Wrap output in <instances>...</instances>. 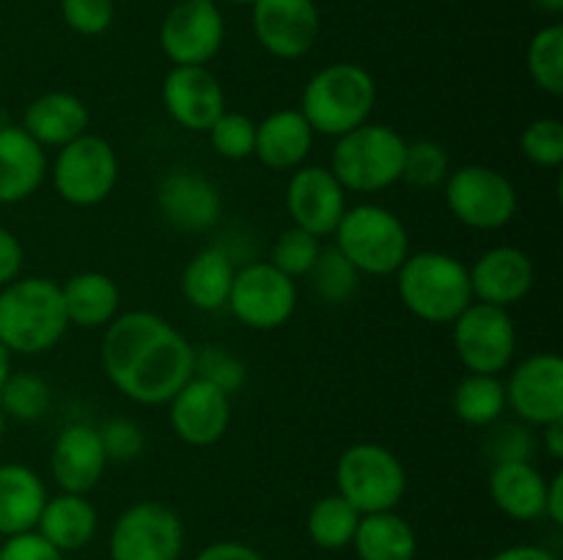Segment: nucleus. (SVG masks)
Wrapping results in <instances>:
<instances>
[{
  "label": "nucleus",
  "mask_w": 563,
  "mask_h": 560,
  "mask_svg": "<svg viewBox=\"0 0 563 560\" xmlns=\"http://www.w3.org/2000/svg\"><path fill=\"white\" fill-rule=\"evenodd\" d=\"M192 377L207 379L223 393L234 395L245 384L247 371L245 362L231 355L229 349H223V346H203V349H196V373Z\"/></svg>",
  "instance_id": "ea45409f"
},
{
  "label": "nucleus",
  "mask_w": 563,
  "mask_h": 560,
  "mask_svg": "<svg viewBox=\"0 0 563 560\" xmlns=\"http://www.w3.org/2000/svg\"><path fill=\"white\" fill-rule=\"evenodd\" d=\"M319 253H322V239L302 228H286L284 234L275 239L273 256H269V264L275 269H280L284 275H289L291 280L308 278L317 264Z\"/></svg>",
  "instance_id": "e433bc0d"
},
{
  "label": "nucleus",
  "mask_w": 563,
  "mask_h": 560,
  "mask_svg": "<svg viewBox=\"0 0 563 560\" xmlns=\"http://www.w3.org/2000/svg\"><path fill=\"white\" fill-rule=\"evenodd\" d=\"M493 432L487 437V456L493 464L500 461H533L537 439H533L528 423H493Z\"/></svg>",
  "instance_id": "79ce46f5"
},
{
  "label": "nucleus",
  "mask_w": 563,
  "mask_h": 560,
  "mask_svg": "<svg viewBox=\"0 0 563 560\" xmlns=\"http://www.w3.org/2000/svg\"><path fill=\"white\" fill-rule=\"evenodd\" d=\"M88 121L91 115L77 93L49 91L27 104L20 126L42 148H64L66 143L88 132Z\"/></svg>",
  "instance_id": "393cba45"
},
{
  "label": "nucleus",
  "mask_w": 563,
  "mask_h": 560,
  "mask_svg": "<svg viewBox=\"0 0 563 560\" xmlns=\"http://www.w3.org/2000/svg\"><path fill=\"white\" fill-rule=\"evenodd\" d=\"M157 209L163 220L187 234H203L223 212V198L214 181L196 170H170L157 187Z\"/></svg>",
  "instance_id": "6ab92c4d"
},
{
  "label": "nucleus",
  "mask_w": 563,
  "mask_h": 560,
  "mask_svg": "<svg viewBox=\"0 0 563 560\" xmlns=\"http://www.w3.org/2000/svg\"><path fill=\"white\" fill-rule=\"evenodd\" d=\"M234 275L236 267L231 253L220 245H209L187 261L181 272V294L198 311H220L229 302Z\"/></svg>",
  "instance_id": "c85d7f7f"
},
{
  "label": "nucleus",
  "mask_w": 563,
  "mask_h": 560,
  "mask_svg": "<svg viewBox=\"0 0 563 560\" xmlns=\"http://www.w3.org/2000/svg\"><path fill=\"white\" fill-rule=\"evenodd\" d=\"M528 75L539 91L550 97L563 93V25L559 22L533 33L528 44Z\"/></svg>",
  "instance_id": "72a5a7b5"
},
{
  "label": "nucleus",
  "mask_w": 563,
  "mask_h": 560,
  "mask_svg": "<svg viewBox=\"0 0 563 560\" xmlns=\"http://www.w3.org/2000/svg\"><path fill=\"white\" fill-rule=\"evenodd\" d=\"M209 141L212 148L223 159L240 163V159L253 157V146H256V121L236 110H223L218 121L209 126Z\"/></svg>",
  "instance_id": "4c0bfd02"
},
{
  "label": "nucleus",
  "mask_w": 563,
  "mask_h": 560,
  "mask_svg": "<svg viewBox=\"0 0 563 560\" xmlns=\"http://www.w3.org/2000/svg\"><path fill=\"white\" fill-rule=\"evenodd\" d=\"M236 322L251 329H278L297 311V280L275 269L269 261H253L236 269L225 302Z\"/></svg>",
  "instance_id": "f8f14e48"
},
{
  "label": "nucleus",
  "mask_w": 563,
  "mask_h": 560,
  "mask_svg": "<svg viewBox=\"0 0 563 560\" xmlns=\"http://www.w3.org/2000/svg\"><path fill=\"white\" fill-rule=\"evenodd\" d=\"M168 421L176 437L192 448L220 443L231 426V395L207 379L192 377L168 401Z\"/></svg>",
  "instance_id": "f3484780"
},
{
  "label": "nucleus",
  "mask_w": 563,
  "mask_h": 560,
  "mask_svg": "<svg viewBox=\"0 0 563 560\" xmlns=\"http://www.w3.org/2000/svg\"><path fill=\"white\" fill-rule=\"evenodd\" d=\"M192 560H264L262 552L245 541H214L203 547Z\"/></svg>",
  "instance_id": "49530a36"
},
{
  "label": "nucleus",
  "mask_w": 563,
  "mask_h": 560,
  "mask_svg": "<svg viewBox=\"0 0 563 560\" xmlns=\"http://www.w3.org/2000/svg\"><path fill=\"white\" fill-rule=\"evenodd\" d=\"M47 486L27 464H0V538L36 530L47 503Z\"/></svg>",
  "instance_id": "a878e982"
},
{
  "label": "nucleus",
  "mask_w": 563,
  "mask_h": 560,
  "mask_svg": "<svg viewBox=\"0 0 563 560\" xmlns=\"http://www.w3.org/2000/svg\"><path fill=\"white\" fill-rule=\"evenodd\" d=\"M97 432L104 456H108V464L110 461L130 464V461H135L146 450V432L132 417H110Z\"/></svg>",
  "instance_id": "a19ab883"
},
{
  "label": "nucleus",
  "mask_w": 563,
  "mask_h": 560,
  "mask_svg": "<svg viewBox=\"0 0 563 560\" xmlns=\"http://www.w3.org/2000/svg\"><path fill=\"white\" fill-rule=\"evenodd\" d=\"M361 516V511L350 500L341 497L339 492L328 494V497L317 500L311 505V511H308V538L319 549H330V552L352 547V538H355Z\"/></svg>",
  "instance_id": "2f4dec72"
},
{
  "label": "nucleus",
  "mask_w": 563,
  "mask_h": 560,
  "mask_svg": "<svg viewBox=\"0 0 563 560\" xmlns=\"http://www.w3.org/2000/svg\"><path fill=\"white\" fill-rule=\"evenodd\" d=\"M533 3H537L539 9L550 11V14H561L563 11V0H533Z\"/></svg>",
  "instance_id": "603ef678"
},
{
  "label": "nucleus",
  "mask_w": 563,
  "mask_h": 560,
  "mask_svg": "<svg viewBox=\"0 0 563 560\" xmlns=\"http://www.w3.org/2000/svg\"><path fill=\"white\" fill-rule=\"evenodd\" d=\"M225 20L214 3L181 0L159 25V47L174 66H207L220 53Z\"/></svg>",
  "instance_id": "4468645a"
},
{
  "label": "nucleus",
  "mask_w": 563,
  "mask_h": 560,
  "mask_svg": "<svg viewBox=\"0 0 563 560\" xmlns=\"http://www.w3.org/2000/svg\"><path fill=\"white\" fill-rule=\"evenodd\" d=\"M335 492L361 514L396 511L407 494V470L385 445L355 443L335 461Z\"/></svg>",
  "instance_id": "0eeeda50"
},
{
  "label": "nucleus",
  "mask_w": 563,
  "mask_h": 560,
  "mask_svg": "<svg viewBox=\"0 0 563 560\" xmlns=\"http://www.w3.org/2000/svg\"><path fill=\"white\" fill-rule=\"evenodd\" d=\"M407 141L388 124L366 121L357 130L335 137L330 170L346 192H383L401 181Z\"/></svg>",
  "instance_id": "423d86ee"
},
{
  "label": "nucleus",
  "mask_w": 563,
  "mask_h": 560,
  "mask_svg": "<svg viewBox=\"0 0 563 560\" xmlns=\"http://www.w3.org/2000/svg\"><path fill=\"white\" fill-rule=\"evenodd\" d=\"M286 212L295 228L324 239V236H333L335 225L344 217L346 190L330 168L300 165L291 170L289 184H286Z\"/></svg>",
  "instance_id": "2eb2a0df"
},
{
  "label": "nucleus",
  "mask_w": 563,
  "mask_h": 560,
  "mask_svg": "<svg viewBox=\"0 0 563 560\" xmlns=\"http://www.w3.org/2000/svg\"><path fill=\"white\" fill-rule=\"evenodd\" d=\"M308 278H311L313 291L330 305L350 302L361 283V272L341 256L339 247H322Z\"/></svg>",
  "instance_id": "f704fd0d"
},
{
  "label": "nucleus",
  "mask_w": 563,
  "mask_h": 560,
  "mask_svg": "<svg viewBox=\"0 0 563 560\" xmlns=\"http://www.w3.org/2000/svg\"><path fill=\"white\" fill-rule=\"evenodd\" d=\"M357 560H416L418 536L396 511L363 514L352 538Z\"/></svg>",
  "instance_id": "c756f323"
},
{
  "label": "nucleus",
  "mask_w": 563,
  "mask_h": 560,
  "mask_svg": "<svg viewBox=\"0 0 563 560\" xmlns=\"http://www.w3.org/2000/svg\"><path fill=\"white\" fill-rule=\"evenodd\" d=\"M313 130L297 108L269 113L256 124L253 157L269 170H297L313 148Z\"/></svg>",
  "instance_id": "5701e85b"
},
{
  "label": "nucleus",
  "mask_w": 563,
  "mask_h": 560,
  "mask_svg": "<svg viewBox=\"0 0 563 560\" xmlns=\"http://www.w3.org/2000/svg\"><path fill=\"white\" fill-rule=\"evenodd\" d=\"M451 173V157L438 141H412L407 143L405 170L401 181H407L416 190H432V187L445 184Z\"/></svg>",
  "instance_id": "c9c22d12"
},
{
  "label": "nucleus",
  "mask_w": 563,
  "mask_h": 560,
  "mask_svg": "<svg viewBox=\"0 0 563 560\" xmlns=\"http://www.w3.org/2000/svg\"><path fill=\"white\" fill-rule=\"evenodd\" d=\"M542 448L548 450V456L553 461L563 459V421L542 426Z\"/></svg>",
  "instance_id": "8fccbe9b"
},
{
  "label": "nucleus",
  "mask_w": 563,
  "mask_h": 560,
  "mask_svg": "<svg viewBox=\"0 0 563 560\" xmlns=\"http://www.w3.org/2000/svg\"><path fill=\"white\" fill-rule=\"evenodd\" d=\"M396 291L401 305L429 324H451L473 302L467 267L443 250L410 253L396 269Z\"/></svg>",
  "instance_id": "20e7f679"
},
{
  "label": "nucleus",
  "mask_w": 563,
  "mask_h": 560,
  "mask_svg": "<svg viewBox=\"0 0 563 560\" xmlns=\"http://www.w3.org/2000/svg\"><path fill=\"white\" fill-rule=\"evenodd\" d=\"M333 239L341 256L361 275L388 278L410 256V231L394 209L383 203H357L346 206L335 225Z\"/></svg>",
  "instance_id": "39448f33"
},
{
  "label": "nucleus",
  "mask_w": 563,
  "mask_h": 560,
  "mask_svg": "<svg viewBox=\"0 0 563 560\" xmlns=\"http://www.w3.org/2000/svg\"><path fill=\"white\" fill-rule=\"evenodd\" d=\"M322 31V16L313 0H256L253 33L269 55L297 60L308 55Z\"/></svg>",
  "instance_id": "dca6fc26"
},
{
  "label": "nucleus",
  "mask_w": 563,
  "mask_h": 560,
  "mask_svg": "<svg viewBox=\"0 0 563 560\" xmlns=\"http://www.w3.org/2000/svg\"><path fill=\"white\" fill-rule=\"evenodd\" d=\"M198 3H214V0H198Z\"/></svg>",
  "instance_id": "6e6d98bb"
},
{
  "label": "nucleus",
  "mask_w": 563,
  "mask_h": 560,
  "mask_svg": "<svg viewBox=\"0 0 563 560\" xmlns=\"http://www.w3.org/2000/svg\"><path fill=\"white\" fill-rule=\"evenodd\" d=\"M159 97L170 121L187 132H209L225 110L223 86L207 66H174Z\"/></svg>",
  "instance_id": "a211bd4d"
},
{
  "label": "nucleus",
  "mask_w": 563,
  "mask_h": 560,
  "mask_svg": "<svg viewBox=\"0 0 563 560\" xmlns=\"http://www.w3.org/2000/svg\"><path fill=\"white\" fill-rule=\"evenodd\" d=\"M520 148L526 159L537 168H559L563 163V124L553 115L531 121L520 135Z\"/></svg>",
  "instance_id": "58836bf2"
},
{
  "label": "nucleus",
  "mask_w": 563,
  "mask_h": 560,
  "mask_svg": "<svg viewBox=\"0 0 563 560\" xmlns=\"http://www.w3.org/2000/svg\"><path fill=\"white\" fill-rule=\"evenodd\" d=\"M64 296V311L69 318V327L99 329L108 327L121 307V289L110 275L88 269L77 272L60 285Z\"/></svg>",
  "instance_id": "cd10ccee"
},
{
  "label": "nucleus",
  "mask_w": 563,
  "mask_h": 560,
  "mask_svg": "<svg viewBox=\"0 0 563 560\" xmlns=\"http://www.w3.org/2000/svg\"><path fill=\"white\" fill-rule=\"evenodd\" d=\"M544 519L553 525H563V475L555 472L548 478V497H544Z\"/></svg>",
  "instance_id": "de8ad7c7"
},
{
  "label": "nucleus",
  "mask_w": 563,
  "mask_h": 560,
  "mask_svg": "<svg viewBox=\"0 0 563 560\" xmlns=\"http://www.w3.org/2000/svg\"><path fill=\"white\" fill-rule=\"evenodd\" d=\"M506 406L528 426L563 421V360L555 351H539L511 368L506 379Z\"/></svg>",
  "instance_id": "ddd939ff"
},
{
  "label": "nucleus",
  "mask_w": 563,
  "mask_h": 560,
  "mask_svg": "<svg viewBox=\"0 0 563 560\" xmlns=\"http://www.w3.org/2000/svg\"><path fill=\"white\" fill-rule=\"evenodd\" d=\"M489 500L515 522L544 519L548 478L533 461H500L489 470Z\"/></svg>",
  "instance_id": "b1692460"
},
{
  "label": "nucleus",
  "mask_w": 563,
  "mask_h": 560,
  "mask_svg": "<svg viewBox=\"0 0 563 560\" xmlns=\"http://www.w3.org/2000/svg\"><path fill=\"white\" fill-rule=\"evenodd\" d=\"M69 329L55 280L33 275L0 289V340L11 355H44Z\"/></svg>",
  "instance_id": "f03ea898"
},
{
  "label": "nucleus",
  "mask_w": 563,
  "mask_h": 560,
  "mask_svg": "<svg viewBox=\"0 0 563 560\" xmlns=\"http://www.w3.org/2000/svg\"><path fill=\"white\" fill-rule=\"evenodd\" d=\"M64 22L80 36H102L115 16L113 0H60Z\"/></svg>",
  "instance_id": "37998d69"
},
{
  "label": "nucleus",
  "mask_w": 563,
  "mask_h": 560,
  "mask_svg": "<svg viewBox=\"0 0 563 560\" xmlns=\"http://www.w3.org/2000/svg\"><path fill=\"white\" fill-rule=\"evenodd\" d=\"M0 560H64V552L44 541L36 530L0 541Z\"/></svg>",
  "instance_id": "c03bdc74"
},
{
  "label": "nucleus",
  "mask_w": 563,
  "mask_h": 560,
  "mask_svg": "<svg viewBox=\"0 0 563 560\" xmlns=\"http://www.w3.org/2000/svg\"><path fill=\"white\" fill-rule=\"evenodd\" d=\"M110 560H179L185 525L179 514L157 500H141L124 508L110 530Z\"/></svg>",
  "instance_id": "9b49d317"
},
{
  "label": "nucleus",
  "mask_w": 563,
  "mask_h": 560,
  "mask_svg": "<svg viewBox=\"0 0 563 560\" xmlns=\"http://www.w3.org/2000/svg\"><path fill=\"white\" fill-rule=\"evenodd\" d=\"M102 368L135 404H168L196 373V346L152 311L119 313L104 327Z\"/></svg>",
  "instance_id": "f257e3e1"
},
{
  "label": "nucleus",
  "mask_w": 563,
  "mask_h": 560,
  "mask_svg": "<svg viewBox=\"0 0 563 560\" xmlns=\"http://www.w3.org/2000/svg\"><path fill=\"white\" fill-rule=\"evenodd\" d=\"M451 406L465 426L489 428L506 412V384L493 373H465L456 382Z\"/></svg>",
  "instance_id": "7c9ffc66"
},
{
  "label": "nucleus",
  "mask_w": 563,
  "mask_h": 560,
  "mask_svg": "<svg viewBox=\"0 0 563 560\" xmlns=\"http://www.w3.org/2000/svg\"><path fill=\"white\" fill-rule=\"evenodd\" d=\"M49 173H53L55 192L69 206H97L119 184V154L102 135L82 132L80 137L58 148Z\"/></svg>",
  "instance_id": "1a4fd4ad"
},
{
  "label": "nucleus",
  "mask_w": 563,
  "mask_h": 560,
  "mask_svg": "<svg viewBox=\"0 0 563 560\" xmlns=\"http://www.w3.org/2000/svg\"><path fill=\"white\" fill-rule=\"evenodd\" d=\"M443 198L454 220L473 231H500L515 220L520 195L506 173L493 165H462L451 170Z\"/></svg>",
  "instance_id": "6e6552de"
},
{
  "label": "nucleus",
  "mask_w": 563,
  "mask_h": 560,
  "mask_svg": "<svg viewBox=\"0 0 563 560\" xmlns=\"http://www.w3.org/2000/svg\"><path fill=\"white\" fill-rule=\"evenodd\" d=\"M451 327H454V351L467 373L500 377L506 368H511L517 355V327L506 307L473 300L451 322Z\"/></svg>",
  "instance_id": "9d476101"
},
{
  "label": "nucleus",
  "mask_w": 563,
  "mask_h": 560,
  "mask_svg": "<svg viewBox=\"0 0 563 560\" xmlns=\"http://www.w3.org/2000/svg\"><path fill=\"white\" fill-rule=\"evenodd\" d=\"M229 3H236V5H253L256 0H229Z\"/></svg>",
  "instance_id": "5fc2aeb1"
},
{
  "label": "nucleus",
  "mask_w": 563,
  "mask_h": 560,
  "mask_svg": "<svg viewBox=\"0 0 563 560\" xmlns=\"http://www.w3.org/2000/svg\"><path fill=\"white\" fill-rule=\"evenodd\" d=\"M108 456L99 443L97 426L88 423H69L55 437L53 453H49V472L60 492L88 494L104 475Z\"/></svg>",
  "instance_id": "412c9836"
},
{
  "label": "nucleus",
  "mask_w": 563,
  "mask_h": 560,
  "mask_svg": "<svg viewBox=\"0 0 563 560\" xmlns=\"http://www.w3.org/2000/svg\"><path fill=\"white\" fill-rule=\"evenodd\" d=\"M467 275H471L473 300L509 311L511 305L526 300L528 291L533 289L537 269L526 250L515 245H498L482 253L476 264L467 267Z\"/></svg>",
  "instance_id": "aec40b11"
},
{
  "label": "nucleus",
  "mask_w": 563,
  "mask_h": 560,
  "mask_svg": "<svg viewBox=\"0 0 563 560\" xmlns=\"http://www.w3.org/2000/svg\"><path fill=\"white\" fill-rule=\"evenodd\" d=\"M377 104V82L372 71L352 60L322 66L306 82L300 113L311 124L313 135L341 137L366 124Z\"/></svg>",
  "instance_id": "7ed1b4c3"
},
{
  "label": "nucleus",
  "mask_w": 563,
  "mask_h": 560,
  "mask_svg": "<svg viewBox=\"0 0 563 560\" xmlns=\"http://www.w3.org/2000/svg\"><path fill=\"white\" fill-rule=\"evenodd\" d=\"M5 421H9V417H5L3 410H0V439H3V434H5Z\"/></svg>",
  "instance_id": "864d4df0"
},
{
  "label": "nucleus",
  "mask_w": 563,
  "mask_h": 560,
  "mask_svg": "<svg viewBox=\"0 0 563 560\" xmlns=\"http://www.w3.org/2000/svg\"><path fill=\"white\" fill-rule=\"evenodd\" d=\"M489 560H559L550 549L533 547V544H515V547H506L500 552H495Z\"/></svg>",
  "instance_id": "09e8293b"
},
{
  "label": "nucleus",
  "mask_w": 563,
  "mask_h": 560,
  "mask_svg": "<svg viewBox=\"0 0 563 560\" xmlns=\"http://www.w3.org/2000/svg\"><path fill=\"white\" fill-rule=\"evenodd\" d=\"M99 530V514L86 494L58 492L47 497L36 533L44 541L53 544L58 552H77L88 547Z\"/></svg>",
  "instance_id": "bb28decb"
},
{
  "label": "nucleus",
  "mask_w": 563,
  "mask_h": 560,
  "mask_svg": "<svg viewBox=\"0 0 563 560\" xmlns=\"http://www.w3.org/2000/svg\"><path fill=\"white\" fill-rule=\"evenodd\" d=\"M49 404H53V390L44 382V377L33 371H11L0 388V410L11 421H42Z\"/></svg>",
  "instance_id": "473e14b6"
},
{
  "label": "nucleus",
  "mask_w": 563,
  "mask_h": 560,
  "mask_svg": "<svg viewBox=\"0 0 563 560\" xmlns=\"http://www.w3.org/2000/svg\"><path fill=\"white\" fill-rule=\"evenodd\" d=\"M11 373V351L5 349L3 340H0V388H3V382L9 379Z\"/></svg>",
  "instance_id": "3c124183"
},
{
  "label": "nucleus",
  "mask_w": 563,
  "mask_h": 560,
  "mask_svg": "<svg viewBox=\"0 0 563 560\" xmlns=\"http://www.w3.org/2000/svg\"><path fill=\"white\" fill-rule=\"evenodd\" d=\"M47 154L22 126H0V206L22 203L47 179Z\"/></svg>",
  "instance_id": "4be33fe9"
},
{
  "label": "nucleus",
  "mask_w": 563,
  "mask_h": 560,
  "mask_svg": "<svg viewBox=\"0 0 563 560\" xmlns=\"http://www.w3.org/2000/svg\"><path fill=\"white\" fill-rule=\"evenodd\" d=\"M22 264H25V250H22V242L11 234L9 228L0 225V289L9 285L11 280L20 278Z\"/></svg>",
  "instance_id": "a18cd8bd"
}]
</instances>
